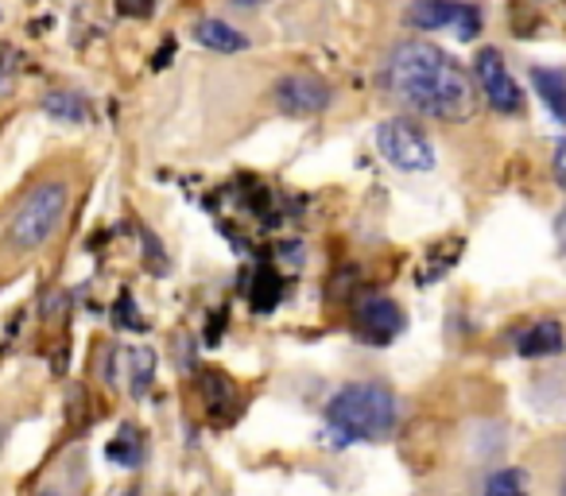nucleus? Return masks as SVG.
I'll use <instances>...</instances> for the list:
<instances>
[{
    "instance_id": "nucleus-1",
    "label": "nucleus",
    "mask_w": 566,
    "mask_h": 496,
    "mask_svg": "<svg viewBox=\"0 0 566 496\" xmlns=\"http://www.w3.org/2000/svg\"><path fill=\"white\" fill-rule=\"evenodd\" d=\"M385 86L411 113L434 120L470 117L473 102H478V89H473L470 74L462 71V63L423 40H408L392 51L385 71Z\"/></svg>"
},
{
    "instance_id": "nucleus-2",
    "label": "nucleus",
    "mask_w": 566,
    "mask_h": 496,
    "mask_svg": "<svg viewBox=\"0 0 566 496\" xmlns=\"http://www.w3.org/2000/svg\"><path fill=\"white\" fill-rule=\"evenodd\" d=\"M396 415H400V408L385 384L357 380V384L338 388V395L326 408V426H331V434H338V442H373L392 434Z\"/></svg>"
},
{
    "instance_id": "nucleus-3",
    "label": "nucleus",
    "mask_w": 566,
    "mask_h": 496,
    "mask_svg": "<svg viewBox=\"0 0 566 496\" xmlns=\"http://www.w3.org/2000/svg\"><path fill=\"white\" fill-rule=\"evenodd\" d=\"M66 213V187L63 182H40L24 194L17 213L9 218V249L17 253H35L55 236Z\"/></svg>"
},
{
    "instance_id": "nucleus-4",
    "label": "nucleus",
    "mask_w": 566,
    "mask_h": 496,
    "mask_svg": "<svg viewBox=\"0 0 566 496\" xmlns=\"http://www.w3.org/2000/svg\"><path fill=\"white\" fill-rule=\"evenodd\" d=\"M377 148L400 171H431L434 167V148L416 120H403V117L385 120L377 128Z\"/></svg>"
},
{
    "instance_id": "nucleus-5",
    "label": "nucleus",
    "mask_w": 566,
    "mask_h": 496,
    "mask_svg": "<svg viewBox=\"0 0 566 496\" xmlns=\"http://www.w3.org/2000/svg\"><path fill=\"white\" fill-rule=\"evenodd\" d=\"M272 102L287 117H315V113H323L334 102V89L318 74H287V78L275 82Z\"/></svg>"
},
{
    "instance_id": "nucleus-6",
    "label": "nucleus",
    "mask_w": 566,
    "mask_h": 496,
    "mask_svg": "<svg viewBox=\"0 0 566 496\" xmlns=\"http://www.w3.org/2000/svg\"><path fill=\"white\" fill-rule=\"evenodd\" d=\"M473 74H478V86H481V94H485V102L493 105L496 113H520L524 109V94H520V86L512 82V74H509V66H504V59H501V51H493V48H485L478 55V63H473Z\"/></svg>"
},
{
    "instance_id": "nucleus-7",
    "label": "nucleus",
    "mask_w": 566,
    "mask_h": 496,
    "mask_svg": "<svg viewBox=\"0 0 566 496\" xmlns=\"http://www.w3.org/2000/svg\"><path fill=\"white\" fill-rule=\"evenodd\" d=\"M354 326L369 346H388V341L403 334L408 318H403V310L396 307L392 299H369V303H361Z\"/></svg>"
},
{
    "instance_id": "nucleus-8",
    "label": "nucleus",
    "mask_w": 566,
    "mask_h": 496,
    "mask_svg": "<svg viewBox=\"0 0 566 496\" xmlns=\"http://www.w3.org/2000/svg\"><path fill=\"white\" fill-rule=\"evenodd\" d=\"M195 40L202 43V48L218 51V55H237V51L249 48V40H244L237 28H229L226 20H210V17L195 24Z\"/></svg>"
},
{
    "instance_id": "nucleus-9",
    "label": "nucleus",
    "mask_w": 566,
    "mask_h": 496,
    "mask_svg": "<svg viewBox=\"0 0 566 496\" xmlns=\"http://www.w3.org/2000/svg\"><path fill=\"white\" fill-rule=\"evenodd\" d=\"M532 86H535V94L543 97V105L555 113L558 125H566V71H547V66H535Z\"/></svg>"
},
{
    "instance_id": "nucleus-10",
    "label": "nucleus",
    "mask_w": 566,
    "mask_h": 496,
    "mask_svg": "<svg viewBox=\"0 0 566 496\" xmlns=\"http://www.w3.org/2000/svg\"><path fill=\"white\" fill-rule=\"evenodd\" d=\"M43 113H48V117H55L59 125H86V120H90L86 97L74 94V89H55V94L43 97Z\"/></svg>"
},
{
    "instance_id": "nucleus-11",
    "label": "nucleus",
    "mask_w": 566,
    "mask_h": 496,
    "mask_svg": "<svg viewBox=\"0 0 566 496\" xmlns=\"http://www.w3.org/2000/svg\"><path fill=\"white\" fill-rule=\"evenodd\" d=\"M520 353L524 357H551L563 349V326L551 323V318H543V323H535L527 334H520Z\"/></svg>"
},
{
    "instance_id": "nucleus-12",
    "label": "nucleus",
    "mask_w": 566,
    "mask_h": 496,
    "mask_svg": "<svg viewBox=\"0 0 566 496\" xmlns=\"http://www.w3.org/2000/svg\"><path fill=\"white\" fill-rule=\"evenodd\" d=\"M462 4H450V0H416V9L408 12V20L419 32H439V28H454V17Z\"/></svg>"
},
{
    "instance_id": "nucleus-13",
    "label": "nucleus",
    "mask_w": 566,
    "mask_h": 496,
    "mask_svg": "<svg viewBox=\"0 0 566 496\" xmlns=\"http://www.w3.org/2000/svg\"><path fill=\"white\" fill-rule=\"evenodd\" d=\"M105 454H109L113 465H125V469H136V465L144 462V439L133 431V426H125V431H117V439L105 446Z\"/></svg>"
},
{
    "instance_id": "nucleus-14",
    "label": "nucleus",
    "mask_w": 566,
    "mask_h": 496,
    "mask_svg": "<svg viewBox=\"0 0 566 496\" xmlns=\"http://www.w3.org/2000/svg\"><path fill=\"white\" fill-rule=\"evenodd\" d=\"M249 303L260 310V315H268V310H272L275 303H280V276H275L272 268H260L256 276H252Z\"/></svg>"
},
{
    "instance_id": "nucleus-15",
    "label": "nucleus",
    "mask_w": 566,
    "mask_h": 496,
    "mask_svg": "<svg viewBox=\"0 0 566 496\" xmlns=\"http://www.w3.org/2000/svg\"><path fill=\"white\" fill-rule=\"evenodd\" d=\"M481 496H527V477L520 469H496L485 481Z\"/></svg>"
},
{
    "instance_id": "nucleus-16",
    "label": "nucleus",
    "mask_w": 566,
    "mask_h": 496,
    "mask_svg": "<svg viewBox=\"0 0 566 496\" xmlns=\"http://www.w3.org/2000/svg\"><path fill=\"white\" fill-rule=\"evenodd\" d=\"M478 32H481V12L473 9V4H462L454 17V35L458 40H473Z\"/></svg>"
},
{
    "instance_id": "nucleus-17",
    "label": "nucleus",
    "mask_w": 566,
    "mask_h": 496,
    "mask_svg": "<svg viewBox=\"0 0 566 496\" xmlns=\"http://www.w3.org/2000/svg\"><path fill=\"white\" fill-rule=\"evenodd\" d=\"M117 12H120V17L144 20V17H151V12H156V0H117Z\"/></svg>"
},
{
    "instance_id": "nucleus-18",
    "label": "nucleus",
    "mask_w": 566,
    "mask_h": 496,
    "mask_svg": "<svg viewBox=\"0 0 566 496\" xmlns=\"http://www.w3.org/2000/svg\"><path fill=\"white\" fill-rule=\"evenodd\" d=\"M555 182H558V187L566 190V140H563V144H558V148H555Z\"/></svg>"
},
{
    "instance_id": "nucleus-19",
    "label": "nucleus",
    "mask_w": 566,
    "mask_h": 496,
    "mask_svg": "<svg viewBox=\"0 0 566 496\" xmlns=\"http://www.w3.org/2000/svg\"><path fill=\"white\" fill-rule=\"evenodd\" d=\"M171 51H175V43H164V51H159V55L151 59V66H156V71H164V66H167V59H171Z\"/></svg>"
},
{
    "instance_id": "nucleus-20",
    "label": "nucleus",
    "mask_w": 566,
    "mask_h": 496,
    "mask_svg": "<svg viewBox=\"0 0 566 496\" xmlns=\"http://www.w3.org/2000/svg\"><path fill=\"white\" fill-rule=\"evenodd\" d=\"M260 0H233V9H256Z\"/></svg>"
},
{
    "instance_id": "nucleus-21",
    "label": "nucleus",
    "mask_w": 566,
    "mask_h": 496,
    "mask_svg": "<svg viewBox=\"0 0 566 496\" xmlns=\"http://www.w3.org/2000/svg\"><path fill=\"white\" fill-rule=\"evenodd\" d=\"M558 241L566 244V213H563V218H558Z\"/></svg>"
},
{
    "instance_id": "nucleus-22",
    "label": "nucleus",
    "mask_w": 566,
    "mask_h": 496,
    "mask_svg": "<svg viewBox=\"0 0 566 496\" xmlns=\"http://www.w3.org/2000/svg\"><path fill=\"white\" fill-rule=\"evenodd\" d=\"M125 496H136V493H125Z\"/></svg>"
},
{
    "instance_id": "nucleus-23",
    "label": "nucleus",
    "mask_w": 566,
    "mask_h": 496,
    "mask_svg": "<svg viewBox=\"0 0 566 496\" xmlns=\"http://www.w3.org/2000/svg\"><path fill=\"white\" fill-rule=\"evenodd\" d=\"M563 496H566V485H563Z\"/></svg>"
}]
</instances>
